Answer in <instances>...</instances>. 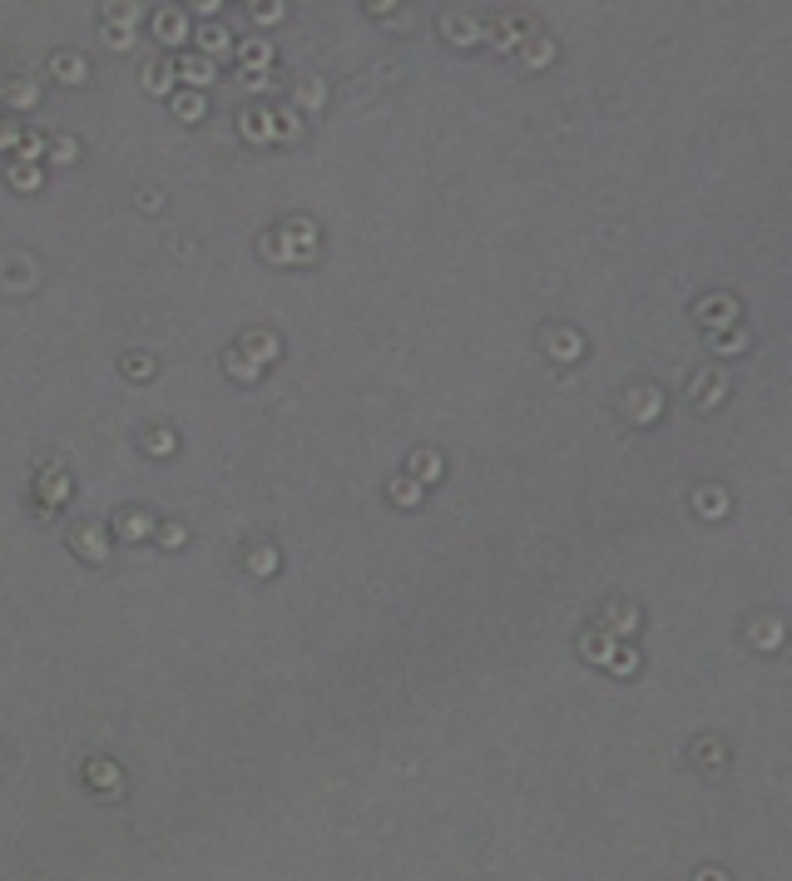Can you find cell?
<instances>
[{
    "instance_id": "obj_8",
    "label": "cell",
    "mask_w": 792,
    "mask_h": 881,
    "mask_svg": "<svg viewBox=\"0 0 792 881\" xmlns=\"http://www.w3.org/2000/svg\"><path fill=\"white\" fill-rule=\"evenodd\" d=\"M129 377H134V382H149V377H154V357H129Z\"/></svg>"
},
{
    "instance_id": "obj_6",
    "label": "cell",
    "mask_w": 792,
    "mask_h": 881,
    "mask_svg": "<svg viewBox=\"0 0 792 881\" xmlns=\"http://www.w3.org/2000/svg\"><path fill=\"white\" fill-rule=\"evenodd\" d=\"M5 99H10V104H25V109H30V104H35V85H20V80H10V85H5Z\"/></svg>"
},
{
    "instance_id": "obj_2",
    "label": "cell",
    "mask_w": 792,
    "mask_h": 881,
    "mask_svg": "<svg viewBox=\"0 0 792 881\" xmlns=\"http://www.w3.org/2000/svg\"><path fill=\"white\" fill-rule=\"evenodd\" d=\"M70 540H75V550H80L85 560H104V550H109V540L99 535V525H75Z\"/></svg>"
},
{
    "instance_id": "obj_14",
    "label": "cell",
    "mask_w": 792,
    "mask_h": 881,
    "mask_svg": "<svg viewBox=\"0 0 792 881\" xmlns=\"http://www.w3.org/2000/svg\"><path fill=\"white\" fill-rule=\"evenodd\" d=\"M184 75H189V80H208L213 65H208V60H184Z\"/></svg>"
},
{
    "instance_id": "obj_17",
    "label": "cell",
    "mask_w": 792,
    "mask_h": 881,
    "mask_svg": "<svg viewBox=\"0 0 792 881\" xmlns=\"http://www.w3.org/2000/svg\"><path fill=\"white\" fill-rule=\"evenodd\" d=\"M55 75H70V80H80V65H75V60H55Z\"/></svg>"
},
{
    "instance_id": "obj_4",
    "label": "cell",
    "mask_w": 792,
    "mask_h": 881,
    "mask_svg": "<svg viewBox=\"0 0 792 881\" xmlns=\"http://www.w3.org/2000/svg\"><path fill=\"white\" fill-rule=\"evenodd\" d=\"M243 65H248V70H258V65L268 70V65H273V45H258V40L243 45Z\"/></svg>"
},
{
    "instance_id": "obj_12",
    "label": "cell",
    "mask_w": 792,
    "mask_h": 881,
    "mask_svg": "<svg viewBox=\"0 0 792 881\" xmlns=\"http://www.w3.org/2000/svg\"><path fill=\"white\" fill-rule=\"evenodd\" d=\"M248 352H258V357H278V342H273V337H248Z\"/></svg>"
},
{
    "instance_id": "obj_9",
    "label": "cell",
    "mask_w": 792,
    "mask_h": 881,
    "mask_svg": "<svg viewBox=\"0 0 792 881\" xmlns=\"http://www.w3.org/2000/svg\"><path fill=\"white\" fill-rule=\"evenodd\" d=\"M174 109H179V119H198V114H203V99H198V95L174 99Z\"/></svg>"
},
{
    "instance_id": "obj_11",
    "label": "cell",
    "mask_w": 792,
    "mask_h": 881,
    "mask_svg": "<svg viewBox=\"0 0 792 881\" xmlns=\"http://www.w3.org/2000/svg\"><path fill=\"white\" fill-rule=\"evenodd\" d=\"M10 184H15V189H35L40 174H35V169H10Z\"/></svg>"
},
{
    "instance_id": "obj_19",
    "label": "cell",
    "mask_w": 792,
    "mask_h": 881,
    "mask_svg": "<svg viewBox=\"0 0 792 881\" xmlns=\"http://www.w3.org/2000/svg\"><path fill=\"white\" fill-rule=\"evenodd\" d=\"M15 144V124H0V149H10Z\"/></svg>"
},
{
    "instance_id": "obj_18",
    "label": "cell",
    "mask_w": 792,
    "mask_h": 881,
    "mask_svg": "<svg viewBox=\"0 0 792 881\" xmlns=\"http://www.w3.org/2000/svg\"><path fill=\"white\" fill-rule=\"evenodd\" d=\"M164 545H169V550L184 545V530H179V525H164Z\"/></svg>"
},
{
    "instance_id": "obj_3",
    "label": "cell",
    "mask_w": 792,
    "mask_h": 881,
    "mask_svg": "<svg viewBox=\"0 0 792 881\" xmlns=\"http://www.w3.org/2000/svg\"><path fill=\"white\" fill-rule=\"evenodd\" d=\"M119 535H124V540H149V535H154V520L139 515V510H129V515H119Z\"/></svg>"
},
{
    "instance_id": "obj_13",
    "label": "cell",
    "mask_w": 792,
    "mask_h": 881,
    "mask_svg": "<svg viewBox=\"0 0 792 881\" xmlns=\"http://www.w3.org/2000/svg\"><path fill=\"white\" fill-rule=\"evenodd\" d=\"M228 367H233V377H238V382H253V377H258V367H253V362H243V357H228Z\"/></svg>"
},
{
    "instance_id": "obj_10",
    "label": "cell",
    "mask_w": 792,
    "mask_h": 881,
    "mask_svg": "<svg viewBox=\"0 0 792 881\" xmlns=\"http://www.w3.org/2000/svg\"><path fill=\"white\" fill-rule=\"evenodd\" d=\"M248 565H253V575H273V550H253Z\"/></svg>"
},
{
    "instance_id": "obj_16",
    "label": "cell",
    "mask_w": 792,
    "mask_h": 881,
    "mask_svg": "<svg viewBox=\"0 0 792 881\" xmlns=\"http://www.w3.org/2000/svg\"><path fill=\"white\" fill-rule=\"evenodd\" d=\"M392 495H396V500H401V505H411V500H416V490L406 486V481H396V486H392Z\"/></svg>"
},
{
    "instance_id": "obj_7",
    "label": "cell",
    "mask_w": 792,
    "mask_h": 881,
    "mask_svg": "<svg viewBox=\"0 0 792 881\" xmlns=\"http://www.w3.org/2000/svg\"><path fill=\"white\" fill-rule=\"evenodd\" d=\"M203 50H213V55L228 50V30H223V25H208V30H203Z\"/></svg>"
},
{
    "instance_id": "obj_5",
    "label": "cell",
    "mask_w": 792,
    "mask_h": 881,
    "mask_svg": "<svg viewBox=\"0 0 792 881\" xmlns=\"http://www.w3.org/2000/svg\"><path fill=\"white\" fill-rule=\"evenodd\" d=\"M184 30H189V25H184L174 10H159V35H164V40H179Z\"/></svg>"
},
{
    "instance_id": "obj_15",
    "label": "cell",
    "mask_w": 792,
    "mask_h": 881,
    "mask_svg": "<svg viewBox=\"0 0 792 881\" xmlns=\"http://www.w3.org/2000/svg\"><path fill=\"white\" fill-rule=\"evenodd\" d=\"M149 456H169V436H164V431L149 436Z\"/></svg>"
},
{
    "instance_id": "obj_1",
    "label": "cell",
    "mask_w": 792,
    "mask_h": 881,
    "mask_svg": "<svg viewBox=\"0 0 792 881\" xmlns=\"http://www.w3.org/2000/svg\"><path fill=\"white\" fill-rule=\"evenodd\" d=\"M40 500H45V510H50V505H65V500H70V476H65V471H60V466H45V471H40ZM45 510H40V515H45Z\"/></svg>"
}]
</instances>
